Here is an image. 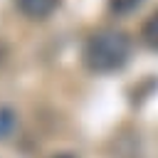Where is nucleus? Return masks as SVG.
<instances>
[{
	"instance_id": "39448f33",
	"label": "nucleus",
	"mask_w": 158,
	"mask_h": 158,
	"mask_svg": "<svg viewBox=\"0 0 158 158\" xmlns=\"http://www.w3.org/2000/svg\"><path fill=\"white\" fill-rule=\"evenodd\" d=\"M138 5H141V0H111V10H116V12H131Z\"/></svg>"
},
{
	"instance_id": "f257e3e1",
	"label": "nucleus",
	"mask_w": 158,
	"mask_h": 158,
	"mask_svg": "<svg viewBox=\"0 0 158 158\" xmlns=\"http://www.w3.org/2000/svg\"><path fill=\"white\" fill-rule=\"evenodd\" d=\"M131 57V40L126 32L104 27L94 32L84 44V64L96 74H109L121 69Z\"/></svg>"
},
{
	"instance_id": "7ed1b4c3",
	"label": "nucleus",
	"mask_w": 158,
	"mask_h": 158,
	"mask_svg": "<svg viewBox=\"0 0 158 158\" xmlns=\"http://www.w3.org/2000/svg\"><path fill=\"white\" fill-rule=\"evenodd\" d=\"M141 37H143V42H146L151 49L158 52V10L143 22V27H141Z\"/></svg>"
},
{
	"instance_id": "f03ea898",
	"label": "nucleus",
	"mask_w": 158,
	"mask_h": 158,
	"mask_svg": "<svg viewBox=\"0 0 158 158\" xmlns=\"http://www.w3.org/2000/svg\"><path fill=\"white\" fill-rule=\"evenodd\" d=\"M17 10L32 20H42L59 7V0H15Z\"/></svg>"
},
{
	"instance_id": "20e7f679",
	"label": "nucleus",
	"mask_w": 158,
	"mask_h": 158,
	"mask_svg": "<svg viewBox=\"0 0 158 158\" xmlns=\"http://www.w3.org/2000/svg\"><path fill=\"white\" fill-rule=\"evenodd\" d=\"M15 128V114L10 109H0V138H7Z\"/></svg>"
},
{
	"instance_id": "423d86ee",
	"label": "nucleus",
	"mask_w": 158,
	"mask_h": 158,
	"mask_svg": "<svg viewBox=\"0 0 158 158\" xmlns=\"http://www.w3.org/2000/svg\"><path fill=\"white\" fill-rule=\"evenodd\" d=\"M52 158H77V156H72V153H57V156H52Z\"/></svg>"
}]
</instances>
